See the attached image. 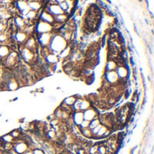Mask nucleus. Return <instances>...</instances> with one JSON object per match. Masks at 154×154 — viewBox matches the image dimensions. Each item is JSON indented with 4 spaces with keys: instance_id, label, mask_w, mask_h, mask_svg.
I'll return each instance as SVG.
<instances>
[{
    "instance_id": "nucleus-1",
    "label": "nucleus",
    "mask_w": 154,
    "mask_h": 154,
    "mask_svg": "<svg viewBox=\"0 0 154 154\" xmlns=\"http://www.w3.org/2000/svg\"><path fill=\"white\" fill-rule=\"evenodd\" d=\"M68 46L67 42L61 37V35H54L51 41L50 45L48 46V48L50 49L51 53H54L56 55H59L60 52Z\"/></svg>"
},
{
    "instance_id": "nucleus-2",
    "label": "nucleus",
    "mask_w": 154,
    "mask_h": 154,
    "mask_svg": "<svg viewBox=\"0 0 154 154\" xmlns=\"http://www.w3.org/2000/svg\"><path fill=\"white\" fill-rule=\"evenodd\" d=\"M20 58L19 54L15 51H11L9 55L2 61V64L7 69H14L16 66L19 65Z\"/></svg>"
},
{
    "instance_id": "nucleus-3",
    "label": "nucleus",
    "mask_w": 154,
    "mask_h": 154,
    "mask_svg": "<svg viewBox=\"0 0 154 154\" xmlns=\"http://www.w3.org/2000/svg\"><path fill=\"white\" fill-rule=\"evenodd\" d=\"M20 56L23 59V60L27 64L35 63L36 60L38 58L37 57V52H33V51L26 49L23 45H21V47H20Z\"/></svg>"
},
{
    "instance_id": "nucleus-4",
    "label": "nucleus",
    "mask_w": 154,
    "mask_h": 154,
    "mask_svg": "<svg viewBox=\"0 0 154 154\" xmlns=\"http://www.w3.org/2000/svg\"><path fill=\"white\" fill-rule=\"evenodd\" d=\"M115 71H116L119 80L121 82L125 83V81L127 80L128 76H129V69H128V68L125 64H119Z\"/></svg>"
},
{
    "instance_id": "nucleus-5",
    "label": "nucleus",
    "mask_w": 154,
    "mask_h": 154,
    "mask_svg": "<svg viewBox=\"0 0 154 154\" xmlns=\"http://www.w3.org/2000/svg\"><path fill=\"white\" fill-rule=\"evenodd\" d=\"M53 37V33L52 32H46V33H41L38 36V41L37 42L39 43V45L41 46V48L42 47H48L51 43V41Z\"/></svg>"
},
{
    "instance_id": "nucleus-6",
    "label": "nucleus",
    "mask_w": 154,
    "mask_h": 154,
    "mask_svg": "<svg viewBox=\"0 0 154 154\" xmlns=\"http://www.w3.org/2000/svg\"><path fill=\"white\" fill-rule=\"evenodd\" d=\"M104 79L107 83H109L110 86H116L120 82L116 71H106L104 75Z\"/></svg>"
},
{
    "instance_id": "nucleus-7",
    "label": "nucleus",
    "mask_w": 154,
    "mask_h": 154,
    "mask_svg": "<svg viewBox=\"0 0 154 154\" xmlns=\"http://www.w3.org/2000/svg\"><path fill=\"white\" fill-rule=\"evenodd\" d=\"M23 47H25L26 49L33 51V52H37V49H38V42L37 40L35 39V37L33 36H28L27 40L25 41V42L23 44Z\"/></svg>"
},
{
    "instance_id": "nucleus-8",
    "label": "nucleus",
    "mask_w": 154,
    "mask_h": 154,
    "mask_svg": "<svg viewBox=\"0 0 154 154\" xmlns=\"http://www.w3.org/2000/svg\"><path fill=\"white\" fill-rule=\"evenodd\" d=\"M36 30H37V32L39 34L41 33H46V32H51L52 30H53V27L51 24L50 23H47L45 22H42V21H39V23H37V27H36Z\"/></svg>"
},
{
    "instance_id": "nucleus-9",
    "label": "nucleus",
    "mask_w": 154,
    "mask_h": 154,
    "mask_svg": "<svg viewBox=\"0 0 154 154\" xmlns=\"http://www.w3.org/2000/svg\"><path fill=\"white\" fill-rule=\"evenodd\" d=\"M83 113V117H84V120H87L88 122H90L91 120L95 119L96 117H98V111L97 108L91 106L89 107L88 109L85 110Z\"/></svg>"
},
{
    "instance_id": "nucleus-10",
    "label": "nucleus",
    "mask_w": 154,
    "mask_h": 154,
    "mask_svg": "<svg viewBox=\"0 0 154 154\" xmlns=\"http://www.w3.org/2000/svg\"><path fill=\"white\" fill-rule=\"evenodd\" d=\"M70 118L72 120V123L74 125L76 126H79V125L82 123V121L84 120L83 117V113L81 111H74L71 115H70Z\"/></svg>"
},
{
    "instance_id": "nucleus-11",
    "label": "nucleus",
    "mask_w": 154,
    "mask_h": 154,
    "mask_svg": "<svg viewBox=\"0 0 154 154\" xmlns=\"http://www.w3.org/2000/svg\"><path fill=\"white\" fill-rule=\"evenodd\" d=\"M44 62L47 64V65H50V66H52V65H56L58 63V61L60 60L58 55L54 54V53H49L48 55H46L44 58Z\"/></svg>"
},
{
    "instance_id": "nucleus-12",
    "label": "nucleus",
    "mask_w": 154,
    "mask_h": 154,
    "mask_svg": "<svg viewBox=\"0 0 154 154\" xmlns=\"http://www.w3.org/2000/svg\"><path fill=\"white\" fill-rule=\"evenodd\" d=\"M27 38H28V34L26 32H23V31H18L14 34V40H15V42L18 44H21V45H23L25 42V41L27 40Z\"/></svg>"
},
{
    "instance_id": "nucleus-13",
    "label": "nucleus",
    "mask_w": 154,
    "mask_h": 154,
    "mask_svg": "<svg viewBox=\"0 0 154 154\" xmlns=\"http://www.w3.org/2000/svg\"><path fill=\"white\" fill-rule=\"evenodd\" d=\"M19 88V84L16 80V79L14 77H13L12 79H10L7 82H6V87H5V90L7 91H14Z\"/></svg>"
},
{
    "instance_id": "nucleus-14",
    "label": "nucleus",
    "mask_w": 154,
    "mask_h": 154,
    "mask_svg": "<svg viewBox=\"0 0 154 154\" xmlns=\"http://www.w3.org/2000/svg\"><path fill=\"white\" fill-rule=\"evenodd\" d=\"M40 20L41 21H42V22H45V23H50V24H53V23H54V16L53 15H51L50 13H48L46 10H44L42 13V14H41V16H40Z\"/></svg>"
},
{
    "instance_id": "nucleus-15",
    "label": "nucleus",
    "mask_w": 154,
    "mask_h": 154,
    "mask_svg": "<svg viewBox=\"0 0 154 154\" xmlns=\"http://www.w3.org/2000/svg\"><path fill=\"white\" fill-rule=\"evenodd\" d=\"M11 51L9 45H0V60L3 61L9 55Z\"/></svg>"
},
{
    "instance_id": "nucleus-16",
    "label": "nucleus",
    "mask_w": 154,
    "mask_h": 154,
    "mask_svg": "<svg viewBox=\"0 0 154 154\" xmlns=\"http://www.w3.org/2000/svg\"><path fill=\"white\" fill-rule=\"evenodd\" d=\"M118 64L115 60H108L106 64L105 71H115L117 68Z\"/></svg>"
},
{
    "instance_id": "nucleus-17",
    "label": "nucleus",
    "mask_w": 154,
    "mask_h": 154,
    "mask_svg": "<svg viewBox=\"0 0 154 154\" xmlns=\"http://www.w3.org/2000/svg\"><path fill=\"white\" fill-rule=\"evenodd\" d=\"M76 99H77V96H69V97H65L64 100L62 101V103H63L64 105H66L67 106L71 107V106L75 104Z\"/></svg>"
},
{
    "instance_id": "nucleus-18",
    "label": "nucleus",
    "mask_w": 154,
    "mask_h": 154,
    "mask_svg": "<svg viewBox=\"0 0 154 154\" xmlns=\"http://www.w3.org/2000/svg\"><path fill=\"white\" fill-rule=\"evenodd\" d=\"M108 129H109V128H107L106 125H101V127L99 128L98 132H97V134L95 135L94 139H103V138H104L105 134L106 133V131H107Z\"/></svg>"
},
{
    "instance_id": "nucleus-19",
    "label": "nucleus",
    "mask_w": 154,
    "mask_h": 154,
    "mask_svg": "<svg viewBox=\"0 0 154 154\" xmlns=\"http://www.w3.org/2000/svg\"><path fill=\"white\" fill-rule=\"evenodd\" d=\"M0 142H2L3 143H14V140L10 134H6L0 137Z\"/></svg>"
},
{
    "instance_id": "nucleus-20",
    "label": "nucleus",
    "mask_w": 154,
    "mask_h": 154,
    "mask_svg": "<svg viewBox=\"0 0 154 154\" xmlns=\"http://www.w3.org/2000/svg\"><path fill=\"white\" fill-rule=\"evenodd\" d=\"M80 130V134L85 137V138H92V134L91 130L89 128H85V129H79Z\"/></svg>"
},
{
    "instance_id": "nucleus-21",
    "label": "nucleus",
    "mask_w": 154,
    "mask_h": 154,
    "mask_svg": "<svg viewBox=\"0 0 154 154\" xmlns=\"http://www.w3.org/2000/svg\"><path fill=\"white\" fill-rule=\"evenodd\" d=\"M9 134H10L11 136L14 138V140H17V139H19V138L21 137V135H22L23 133H22V131H21L20 129H14V130L11 131Z\"/></svg>"
},
{
    "instance_id": "nucleus-22",
    "label": "nucleus",
    "mask_w": 154,
    "mask_h": 154,
    "mask_svg": "<svg viewBox=\"0 0 154 154\" xmlns=\"http://www.w3.org/2000/svg\"><path fill=\"white\" fill-rule=\"evenodd\" d=\"M100 124H101V123H100L99 118H98V117H96L95 119H93V120H91V121L89 122V126H88V128H89L90 130H92L93 128L97 127V126L99 125Z\"/></svg>"
},
{
    "instance_id": "nucleus-23",
    "label": "nucleus",
    "mask_w": 154,
    "mask_h": 154,
    "mask_svg": "<svg viewBox=\"0 0 154 154\" xmlns=\"http://www.w3.org/2000/svg\"><path fill=\"white\" fill-rule=\"evenodd\" d=\"M97 148H98V143H94V144H92V145L89 147V149H88V153H97Z\"/></svg>"
},
{
    "instance_id": "nucleus-24",
    "label": "nucleus",
    "mask_w": 154,
    "mask_h": 154,
    "mask_svg": "<svg viewBox=\"0 0 154 154\" xmlns=\"http://www.w3.org/2000/svg\"><path fill=\"white\" fill-rule=\"evenodd\" d=\"M61 114H62V110H61L60 107H58V108H56L55 111L53 112V117H55V118L60 120V118H61Z\"/></svg>"
},
{
    "instance_id": "nucleus-25",
    "label": "nucleus",
    "mask_w": 154,
    "mask_h": 154,
    "mask_svg": "<svg viewBox=\"0 0 154 154\" xmlns=\"http://www.w3.org/2000/svg\"><path fill=\"white\" fill-rule=\"evenodd\" d=\"M88 126H89V122L87 120H83L79 127V129H85V128H88Z\"/></svg>"
},
{
    "instance_id": "nucleus-26",
    "label": "nucleus",
    "mask_w": 154,
    "mask_h": 154,
    "mask_svg": "<svg viewBox=\"0 0 154 154\" xmlns=\"http://www.w3.org/2000/svg\"><path fill=\"white\" fill-rule=\"evenodd\" d=\"M32 154H45L42 148H35V149L32 150Z\"/></svg>"
},
{
    "instance_id": "nucleus-27",
    "label": "nucleus",
    "mask_w": 154,
    "mask_h": 154,
    "mask_svg": "<svg viewBox=\"0 0 154 154\" xmlns=\"http://www.w3.org/2000/svg\"><path fill=\"white\" fill-rule=\"evenodd\" d=\"M75 152H76V154H88L84 149H82V148H79Z\"/></svg>"
},
{
    "instance_id": "nucleus-28",
    "label": "nucleus",
    "mask_w": 154,
    "mask_h": 154,
    "mask_svg": "<svg viewBox=\"0 0 154 154\" xmlns=\"http://www.w3.org/2000/svg\"><path fill=\"white\" fill-rule=\"evenodd\" d=\"M23 154H32V151H31V150H28L27 152H25L24 153H23Z\"/></svg>"
},
{
    "instance_id": "nucleus-29",
    "label": "nucleus",
    "mask_w": 154,
    "mask_h": 154,
    "mask_svg": "<svg viewBox=\"0 0 154 154\" xmlns=\"http://www.w3.org/2000/svg\"><path fill=\"white\" fill-rule=\"evenodd\" d=\"M59 154H64V153H59Z\"/></svg>"
}]
</instances>
